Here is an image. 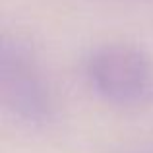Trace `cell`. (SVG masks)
<instances>
[{"instance_id": "6da1fadb", "label": "cell", "mask_w": 153, "mask_h": 153, "mask_svg": "<svg viewBox=\"0 0 153 153\" xmlns=\"http://www.w3.org/2000/svg\"><path fill=\"white\" fill-rule=\"evenodd\" d=\"M85 82L105 103L143 108L153 103V62L142 49L126 43L95 47L83 62Z\"/></svg>"}, {"instance_id": "7a4b0ae2", "label": "cell", "mask_w": 153, "mask_h": 153, "mask_svg": "<svg viewBox=\"0 0 153 153\" xmlns=\"http://www.w3.org/2000/svg\"><path fill=\"white\" fill-rule=\"evenodd\" d=\"M0 101L18 122L47 128L56 114L54 97L35 52L18 37L0 45Z\"/></svg>"}]
</instances>
